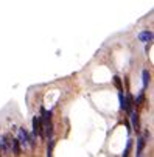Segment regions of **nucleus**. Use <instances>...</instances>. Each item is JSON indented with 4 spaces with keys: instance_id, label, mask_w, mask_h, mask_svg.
I'll return each mask as SVG.
<instances>
[{
    "instance_id": "obj_1",
    "label": "nucleus",
    "mask_w": 154,
    "mask_h": 157,
    "mask_svg": "<svg viewBox=\"0 0 154 157\" xmlns=\"http://www.w3.org/2000/svg\"><path fill=\"white\" fill-rule=\"evenodd\" d=\"M33 134L44 139V121H42V118L39 115L33 118Z\"/></svg>"
},
{
    "instance_id": "obj_2",
    "label": "nucleus",
    "mask_w": 154,
    "mask_h": 157,
    "mask_svg": "<svg viewBox=\"0 0 154 157\" xmlns=\"http://www.w3.org/2000/svg\"><path fill=\"white\" fill-rule=\"evenodd\" d=\"M11 151V137L2 135L0 137V152H9Z\"/></svg>"
},
{
    "instance_id": "obj_3",
    "label": "nucleus",
    "mask_w": 154,
    "mask_h": 157,
    "mask_svg": "<svg viewBox=\"0 0 154 157\" xmlns=\"http://www.w3.org/2000/svg\"><path fill=\"white\" fill-rule=\"evenodd\" d=\"M17 140L20 143V146H28V132L24 128H19L17 131Z\"/></svg>"
},
{
    "instance_id": "obj_4",
    "label": "nucleus",
    "mask_w": 154,
    "mask_h": 157,
    "mask_svg": "<svg viewBox=\"0 0 154 157\" xmlns=\"http://www.w3.org/2000/svg\"><path fill=\"white\" fill-rule=\"evenodd\" d=\"M131 115V123H132V128L136 129V132H139L140 131V120H139V113L137 112H131L129 113Z\"/></svg>"
},
{
    "instance_id": "obj_5",
    "label": "nucleus",
    "mask_w": 154,
    "mask_h": 157,
    "mask_svg": "<svg viewBox=\"0 0 154 157\" xmlns=\"http://www.w3.org/2000/svg\"><path fill=\"white\" fill-rule=\"evenodd\" d=\"M11 149H13V152H14L16 156H20V154H22V146H20V143H19L17 139H13V137H11Z\"/></svg>"
},
{
    "instance_id": "obj_6",
    "label": "nucleus",
    "mask_w": 154,
    "mask_h": 157,
    "mask_svg": "<svg viewBox=\"0 0 154 157\" xmlns=\"http://www.w3.org/2000/svg\"><path fill=\"white\" fill-rule=\"evenodd\" d=\"M145 145H146V139L145 137H139V140H137V156H142L143 149H145Z\"/></svg>"
},
{
    "instance_id": "obj_7",
    "label": "nucleus",
    "mask_w": 154,
    "mask_h": 157,
    "mask_svg": "<svg viewBox=\"0 0 154 157\" xmlns=\"http://www.w3.org/2000/svg\"><path fill=\"white\" fill-rule=\"evenodd\" d=\"M139 39H140L142 42H149V41L153 39V33L148 31V30H146V31H142V33L139 34Z\"/></svg>"
},
{
    "instance_id": "obj_8",
    "label": "nucleus",
    "mask_w": 154,
    "mask_h": 157,
    "mask_svg": "<svg viewBox=\"0 0 154 157\" xmlns=\"http://www.w3.org/2000/svg\"><path fill=\"white\" fill-rule=\"evenodd\" d=\"M118 100H120V109L124 111V112H128V101H126V96L123 95V92H120Z\"/></svg>"
},
{
    "instance_id": "obj_9",
    "label": "nucleus",
    "mask_w": 154,
    "mask_h": 157,
    "mask_svg": "<svg viewBox=\"0 0 154 157\" xmlns=\"http://www.w3.org/2000/svg\"><path fill=\"white\" fill-rule=\"evenodd\" d=\"M142 76H143V89H146V87H148V84H149V81H151V75H149L148 70H143Z\"/></svg>"
},
{
    "instance_id": "obj_10",
    "label": "nucleus",
    "mask_w": 154,
    "mask_h": 157,
    "mask_svg": "<svg viewBox=\"0 0 154 157\" xmlns=\"http://www.w3.org/2000/svg\"><path fill=\"white\" fill-rule=\"evenodd\" d=\"M114 86L117 87V90H118V92H123V82H122V78H120L118 75L114 76Z\"/></svg>"
},
{
    "instance_id": "obj_11",
    "label": "nucleus",
    "mask_w": 154,
    "mask_h": 157,
    "mask_svg": "<svg viewBox=\"0 0 154 157\" xmlns=\"http://www.w3.org/2000/svg\"><path fill=\"white\" fill-rule=\"evenodd\" d=\"M53 148H55V140L53 139H48V145H47V156L48 157L53 154Z\"/></svg>"
},
{
    "instance_id": "obj_12",
    "label": "nucleus",
    "mask_w": 154,
    "mask_h": 157,
    "mask_svg": "<svg viewBox=\"0 0 154 157\" xmlns=\"http://www.w3.org/2000/svg\"><path fill=\"white\" fill-rule=\"evenodd\" d=\"M41 118H42V121H47V120H51V111H45V109H42L41 111Z\"/></svg>"
},
{
    "instance_id": "obj_13",
    "label": "nucleus",
    "mask_w": 154,
    "mask_h": 157,
    "mask_svg": "<svg viewBox=\"0 0 154 157\" xmlns=\"http://www.w3.org/2000/svg\"><path fill=\"white\" fill-rule=\"evenodd\" d=\"M143 100H145V93H143V90H142V93H140L139 96H137V100H136V103L134 104H143Z\"/></svg>"
},
{
    "instance_id": "obj_14",
    "label": "nucleus",
    "mask_w": 154,
    "mask_h": 157,
    "mask_svg": "<svg viewBox=\"0 0 154 157\" xmlns=\"http://www.w3.org/2000/svg\"><path fill=\"white\" fill-rule=\"evenodd\" d=\"M131 146H132V140H129V142H128V145H126V148H124V152H123V156H124V157H126V156H129Z\"/></svg>"
},
{
    "instance_id": "obj_15",
    "label": "nucleus",
    "mask_w": 154,
    "mask_h": 157,
    "mask_svg": "<svg viewBox=\"0 0 154 157\" xmlns=\"http://www.w3.org/2000/svg\"><path fill=\"white\" fill-rule=\"evenodd\" d=\"M28 145L30 148H34V134H28Z\"/></svg>"
},
{
    "instance_id": "obj_16",
    "label": "nucleus",
    "mask_w": 154,
    "mask_h": 157,
    "mask_svg": "<svg viewBox=\"0 0 154 157\" xmlns=\"http://www.w3.org/2000/svg\"><path fill=\"white\" fill-rule=\"evenodd\" d=\"M142 137H145V139H149V132L148 131H143V135Z\"/></svg>"
}]
</instances>
